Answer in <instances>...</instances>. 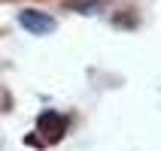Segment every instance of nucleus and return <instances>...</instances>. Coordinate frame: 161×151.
<instances>
[{"instance_id": "nucleus-1", "label": "nucleus", "mask_w": 161, "mask_h": 151, "mask_svg": "<svg viewBox=\"0 0 161 151\" xmlns=\"http://www.w3.org/2000/svg\"><path fill=\"white\" fill-rule=\"evenodd\" d=\"M67 115H61V112H55V109H46L43 115L36 118V133L46 136V142H58L64 133H67Z\"/></svg>"}, {"instance_id": "nucleus-2", "label": "nucleus", "mask_w": 161, "mask_h": 151, "mask_svg": "<svg viewBox=\"0 0 161 151\" xmlns=\"http://www.w3.org/2000/svg\"><path fill=\"white\" fill-rule=\"evenodd\" d=\"M18 24L25 27L31 36H46L55 30V18L40 12V9H25V12H18Z\"/></svg>"}, {"instance_id": "nucleus-3", "label": "nucleus", "mask_w": 161, "mask_h": 151, "mask_svg": "<svg viewBox=\"0 0 161 151\" xmlns=\"http://www.w3.org/2000/svg\"><path fill=\"white\" fill-rule=\"evenodd\" d=\"M73 9L76 12H85V15H94L97 9H103V3H97V0H82V3H73Z\"/></svg>"}]
</instances>
